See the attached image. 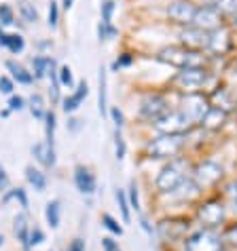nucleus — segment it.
<instances>
[{"label":"nucleus","instance_id":"1","mask_svg":"<svg viewBox=\"0 0 237 251\" xmlns=\"http://www.w3.org/2000/svg\"><path fill=\"white\" fill-rule=\"evenodd\" d=\"M229 220V207L222 201V197H207L199 201L195 207V222L201 228H212V230H222L227 226Z\"/></svg>","mask_w":237,"mask_h":251},{"label":"nucleus","instance_id":"2","mask_svg":"<svg viewBox=\"0 0 237 251\" xmlns=\"http://www.w3.org/2000/svg\"><path fill=\"white\" fill-rule=\"evenodd\" d=\"M189 177H191L189 160L178 156L174 160H167V165H163V169L159 171V176L155 179V188L159 194H170L176 190V188L182 186Z\"/></svg>","mask_w":237,"mask_h":251},{"label":"nucleus","instance_id":"3","mask_svg":"<svg viewBox=\"0 0 237 251\" xmlns=\"http://www.w3.org/2000/svg\"><path fill=\"white\" fill-rule=\"evenodd\" d=\"M225 239L220 230L212 228H193L180 245V251H225Z\"/></svg>","mask_w":237,"mask_h":251},{"label":"nucleus","instance_id":"4","mask_svg":"<svg viewBox=\"0 0 237 251\" xmlns=\"http://www.w3.org/2000/svg\"><path fill=\"white\" fill-rule=\"evenodd\" d=\"M191 222L186 218H176V215H170V218H163L155 224V234L157 239L163 243V245H182V241L186 239V234L191 232Z\"/></svg>","mask_w":237,"mask_h":251},{"label":"nucleus","instance_id":"5","mask_svg":"<svg viewBox=\"0 0 237 251\" xmlns=\"http://www.w3.org/2000/svg\"><path fill=\"white\" fill-rule=\"evenodd\" d=\"M186 144L184 135H159L146 144V156L155 160H174Z\"/></svg>","mask_w":237,"mask_h":251},{"label":"nucleus","instance_id":"6","mask_svg":"<svg viewBox=\"0 0 237 251\" xmlns=\"http://www.w3.org/2000/svg\"><path fill=\"white\" fill-rule=\"evenodd\" d=\"M191 177H193V182L201 188V192H206V190H212V188H216L222 182L225 169H222L220 163H216L212 158H206L191 169Z\"/></svg>","mask_w":237,"mask_h":251},{"label":"nucleus","instance_id":"7","mask_svg":"<svg viewBox=\"0 0 237 251\" xmlns=\"http://www.w3.org/2000/svg\"><path fill=\"white\" fill-rule=\"evenodd\" d=\"M161 61L170 66H176L180 70L184 68H201L206 64V57L197 51H189V49H182V47H165L159 51L157 55Z\"/></svg>","mask_w":237,"mask_h":251},{"label":"nucleus","instance_id":"8","mask_svg":"<svg viewBox=\"0 0 237 251\" xmlns=\"http://www.w3.org/2000/svg\"><path fill=\"white\" fill-rule=\"evenodd\" d=\"M191 127L193 121L182 110H170L163 118L155 123V129L161 131V135H184L186 131H191Z\"/></svg>","mask_w":237,"mask_h":251},{"label":"nucleus","instance_id":"9","mask_svg":"<svg viewBox=\"0 0 237 251\" xmlns=\"http://www.w3.org/2000/svg\"><path fill=\"white\" fill-rule=\"evenodd\" d=\"M220 24H222V13L216 6L212 4L197 6V13H195V19H193L195 27H199L204 32H214V30H220Z\"/></svg>","mask_w":237,"mask_h":251},{"label":"nucleus","instance_id":"10","mask_svg":"<svg viewBox=\"0 0 237 251\" xmlns=\"http://www.w3.org/2000/svg\"><path fill=\"white\" fill-rule=\"evenodd\" d=\"M207 80V72L204 68H184L174 76V82L182 89V91H197L199 87H204Z\"/></svg>","mask_w":237,"mask_h":251},{"label":"nucleus","instance_id":"11","mask_svg":"<svg viewBox=\"0 0 237 251\" xmlns=\"http://www.w3.org/2000/svg\"><path fill=\"white\" fill-rule=\"evenodd\" d=\"M167 112H170V106H167V100L161 95L144 97V101L140 106V116L144 121H150V123H157L159 118H163Z\"/></svg>","mask_w":237,"mask_h":251},{"label":"nucleus","instance_id":"12","mask_svg":"<svg viewBox=\"0 0 237 251\" xmlns=\"http://www.w3.org/2000/svg\"><path fill=\"white\" fill-rule=\"evenodd\" d=\"M195 13H197V6L189 0H176V2L167 6V15L176 24H193Z\"/></svg>","mask_w":237,"mask_h":251},{"label":"nucleus","instance_id":"13","mask_svg":"<svg viewBox=\"0 0 237 251\" xmlns=\"http://www.w3.org/2000/svg\"><path fill=\"white\" fill-rule=\"evenodd\" d=\"M207 110H210V106H207L201 95H186L182 100V112L189 116L193 123H199Z\"/></svg>","mask_w":237,"mask_h":251},{"label":"nucleus","instance_id":"14","mask_svg":"<svg viewBox=\"0 0 237 251\" xmlns=\"http://www.w3.org/2000/svg\"><path fill=\"white\" fill-rule=\"evenodd\" d=\"M74 184H76V190L81 194H93L95 188H97L95 176L83 165H76V169H74Z\"/></svg>","mask_w":237,"mask_h":251},{"label":"nucleus","instance_id":"15","mask_svg":"<svg viewBox=\"0 0 237 251\" xmlns=\"http://www.w3.org/2000/svg\"><path fill=\"white\" fill-rule=\"evenodd\" d=\"M180 36H182V43L186 47L195 49V51L210 45V32H204V30H199V27H189V30H184Z\"/></svg>","mask_w":237,"mask_h":251},{"label":"nucleus","instance_id":"16","mask_svg":"<svg viewBox=\"0 0 237 251\" xmlns=\"http://www.w3.org/2000/svg\"><path fill=\"white\" fill-rule=\"evenodd\" d=\"M225 121H227V112H225V110L210 108L199 123H201V127H206V129H210V131H216V129H220L222 125H225Z\"/></svg>","mask_w":237,"mask_h":251},{"label":"nucleus","instance_id":"17","mask_svg":"<svg viewBox=\"0 0 237 251\" xmlns=\"http://www.w3.org/2000/svg\"><path fill=\"white\" fill-rule=\"evenodd\" d=\"M87 93H89L87 82H85V80L79 82V87H76V91H74L72 95H68L66 100H64V106H61V108H64V112H66V114H68V112H74V110L81 106V101L87 97Z\"/></svg>","mask_w":237,"mask_h":251},{"label":"nucleus","instance_id":"18","mask_svg":"<svg viewBox=\"0 0 237 251\" xmlns=\"http://www.w3.org/2000/svg\"><path fill=\"white\" fill-rule=\"evenodd\" d=\"M32 154L36 156V160L40 165H45V167H53L55 165V150H53L51 144L40 142L36 146H32Z\"/></svg>","mask_w":237,"mask_h":251},{"label":"nucleus","instance_id":"19","mask_svg":"<svg viewBox=\"0 0 237 251\" xmlns=\"http://www.w3.org/2000/svg\"><path fill=\"white\" fill-rule=\"evenodd\" d=\"M15 236L24 245V251H30V241H28L30 239V226H28V218L24 213L15 218Z\"/></svg>","mask_w":237,"mask_h":251},{"label":"nucleus","instance_id":"20","mask_svg":"<svg viewBox=\"0 0 237 251\" xmlns=\"http://www.w3.org/2000/svg\"><path fill=\"white\" fill-rule=\"evenodd\" d=\"M26 179L30 182V186L36 192H45V188H47V176L40 169H34L32 165L26 167Z\"/></svg>","mask_w":237,"mask_h":251},{"label":"nucleus","instance_id":"21","mask_svg":"<svg viewBox=\"0 0 237 251\" xmlns=\"http://www.w3.org/2000/svg\"><path fill=\"white\" fill-rule=\"evenodd\" d=\"M45 218H47V224L51 226L53 230L59 226V220H61V203L58 199L49 201L47 207H45Z\"/></svg>","mask_w":237,"mask_h":251},{"label":"nucleus","instance_id":"22","mask_svg":"<svg viewBox=\"0 0 237 251\" xmlns=\"http://www.w3.org/2000/svg\"><path fill=\"white\" fill-rule=\"evenodd\" d=\"M106 68H100V91H97V108L100 114L106 116V106H108V95H106Z\"/></svg>","mask_w":237,"mask_h":251},{"label":"nucleus","instance_id":"23","mask_svg":"<svg viewBox=\"0 0 237 251\" xmlns=\"http://www.w3.org/2000/svg\"><path fill=\"white\" fill-rule=\"evenodd\" d=\"M222 201L227 203L229 211L237 213V179H233V182H229L225 188H222Z\"/></svg>","mask_w":237,"mask_h":251},{"label":"nucleus","instance_id":"24","mask_svg":"<svg viewBox=\"0 0 237 251\" xmlns=\"http://www.w3.org/2000/svg\"><path fill=\"white\" fill-rule=\"evenodd\" d=\"M220 232H222V239H225L227 249L237 251V220L235 222H227V226L222 228Z\"/></svg>","mask_w":237,"mask_h":251},{"label":"nucleus","instance_id":"25","mask_svg":"<svg viewBox=\"0 0 237 251\" xmlns=\"http://www.w3.org/2000/svg\"><path fill=\"white\" fill-rule=\"evenodd\" d=\"M115 199H117V205H118V209H121V218H123V222H125V224H129V222H131V207H129L127 192L118 188V190L115 192Z\"/></svg>","mask_w":237,"mask_h":251},{"label":"nucleus","instance_id":"26","mask_svg":"<svg viewBox=\"0 0 237 251\" xmlns=\"http://www.w3.org/2000/svg\"><path fill=\"white\" fill-rule=\"evenodd\" d=\"M227 45H229V34L225 30L210 32V45H207V49H212V51H225Z\"/></svg>","mask_w":237,"mask_h":251},{"label":"nucleus","instance_id":"27","mask_svg":"<svg viewBox=\"0 0 237 251\" xmlns=\"http://www.w3.org/2000/svg\"><path fill=\"white\" fill-rule=\"evenodd\" d=\"M6 68L11 70L13 78H15L17 82H22V85H30V82H32V74H30V72H26V68L17 66L15 61H6Z\"/></svg>","mask_w":237,"mask_h":251},{"label":"nucleus","instance_id":"28","mask_svg":"<svg viewBox=\"0 0 237 251\" xmlns=\"http://www.w3.org/2000/svg\"><path fill=\"white\" fill-rule=\"evenodd\" d=\"M125 192H127L131 211H136L138 215H140V213H142V203H140V190H138V184H136V182H129V188H127Z\"/></svg>","mask_w":237,"mask_h":251},{"label":"nucleus","instance_id":"29","mask_svg":"<svg viewBox=\"0 0 237 251\" xmlns=\"http://www.w3.org/2000/svg\"><path fill=\"white\" fill-rule=\"evenodd\" d=\"M100 222H102V226L106 228L113 236H123V226L118 224V220H117V218H113L110 213H102Z\"/></svg>","mask_w":237,"mask_h":251},{"label":"nucleus","instance_id":"30","mask_svg":"<svg viewBox=\"0 0 237 251\" xmlns=\"http://www.w3.org/2000/svg\"><path fill=\"white\" fill-rule=\"evenodd\" d=\"M49 66H51V57H34L32 59V68H34V78H43V76L49 74Z\"/></svg>","mask_w":237,"mask_h":251},{"label":"nucleus","instance_id":"31","mask_svg":"<svg viewBox=\"0 0 237 251\" xmlns=\"http://www.w3.org/2000/svg\"><path fill=\"white\" fill-rule=\"evenodd\" d=\"M19 13H22V17L26 19L28 24H34V22H38V11L34 9V4L30 2H19Z\"/></svg>","mask_w":237,"mask_h":251},{"label":"nucleus","instance_id":"32","mask_svg":"<svg viewBox=\"0 0 237 251\" xmlns=\"http://www.w3.org/2000/svg\"><path fill=\"white\" fill-rule=\"evenodd\" d=\"M45 135H47V144L53 146V137H55V112L45 114Z\"/></svg>","mask_w":237,"mask_h":251},{"label":"nucleus","instance_id":"33","mask_svg":"<svg viewBox=\"0 0 237 251\" xmlns=\"http://www.w3.org/2000/svg\"><path fill=\"white\" fill-rule=\"evenodd\" d=\"M30 110H32V114L36 116V118H45V103H43V97H40L38 93H34L30 97Z\"/></svg>","mask_w":237,"mask_h":251},{"label":"nucleus","instance_id":"34","mask_svg":"<svg viewBox=\"0 0 237 251\" xmlns=\"http://www.w3.org/2000/svg\"><path fill=\"white\" fill-rule=\"evenodd\" d=\"M115 154H117V160H123L125 154H127V146H125V139L121 135V129L115 131Z\"/></svg>","mask_w":237,"mask_h":251},{"label":"nucleus","instance_id":"35","mask_svg":"<svg viewBox=\"0 0 237 251\" xmlns=\"http://www.w3.org/2000/svg\"><path fill=\"white\" fill-rule=\"evenodd\" d=\"M97 36H100V40L115 38V36H117V27H115L113 24H104V22H100V25H97Z\"/></svg>","mask_w":237,"mask_h":251},{"label":"nucleus","instance_id":"36","mask_svg":"<svg viewBox=\"0 0 237 251\" xmlns=\"http://www.w3.org/2000/svg\"><path fill=\"white\" fill-rule=\"evenodd\" d=\"M212 6H216L220 13H237V0H214Z\"/></svg>","mask_w":237,"mask_h":251},{"label":"nucleus","instance_id":"37","mask_svg":"<svg viewBox=\"0 0 237 251\" xmlns=\"http://www.w3.org/2000/svg\"><path fill=\"white\" fill-rule=\"evenodd\" d=\"M0 24L2 25L15 24V15H13V9L9 4H0Z\"/></svg>","mask_w":237,"mask_h":251},{"label":"nucleus","instance_id":"38","mask_svg":"<svg viewBox=\"0 0 237 251\" xmlns=\"http://www.w3.org/2000/svg\"><path fill=\"white\" fill-rule=\"evenodd\" d=\"M28 241H30V249L43 245V243H45V232L40 228L34 226V228H30V239H28Z\"/></svg>","mask_w":237,"mask_h":251},{"label":"nucleus","instance_id":"39","mask_svg":"<svg viewBox=\"0 0 237 251\" xmlns=\"http://www.w3.org/2000/svg\"><path fill=\"white\" fill-rule=\"evenodd\" d=\"M113 13H115V2L113 0H104V4H102V22L104 24H113Z\"/></svg>","mask_w":237,"mask_h":251},{"label":"nucleus","instance_id":"40","mask_svg":"<svg viewBox=\"0 0 237 251\" xmlns=\"http://www.w3.org/2000/svg\"><path fill=\"white\" fill-rule=\"evenodd\" d=\"M58 74H59V85H64V87H68V89L74 85V80H72V70L68 68V66H61Z\"/></svg>","mask_w":237,"mask_h":251},{"label":"nucleus","instance_id":"41","mask_svg":"<svg viewBox=\"0 0 237 251\" xmlns=\"http://www.w3.org/2000/svg\"><path fill=\"white\" fill-rule=\"evenodd\" d=\"M24 47H26V43H24V38L19 36V34H13V36H9V47H6V49H11L13 53H22Z\"/></svg>","mask_w":237,"mask_h":251},{"label":"nucleus","instance_id":"42","mask_svg":"<svg viewBox=\"0 0 237 251\" xmlns=\"http://www.w3.org/2000/svg\"><path fill=\"white\" fill-rule=\"evenodd\" d=\"M58 22H59V9H58V2L51 0V2H49V25L55 27Z\"/></svg>","mask_w":237,"mask_h":251},{"label":"nucleus","instance_id":"43","mask_svg":"<svg viewBox=\"0 0 237 251\" xmlns=\"http://www.w3.org/2000/svg\"><path fill=\"white\" fill-rule=\"evenodd\" d=\"M102 249L104 251H121L118 241H115L113 236H102Z\"/></svg>","mask_w":237,"mask_h":251},{"label":"nucleus","instance_id":"44","mask_svg":"<svg viewBox=\"0 0 237 251\" xmlns=\"http://www.w3.org/2000/svg\"><path fill=\"white\" fill-rule=\"evenodd\" d=\"M15 199L19 201V205H22L24 211H28V207H30V203H28V194H26L24 188H17V190H15Z\"/></svg>","mask_w":237,"mask_h":251},{"label":"nucleus","instance_id":"45","mask_svg":"<svg viewBox=\"0 0 237 251\" xmlns=\"http://www.w3.org/2000/svg\"><path fill=\"white\" fill-rule=\"evenodd\" d=\"M131 61H134V57H131L129 53H123L121 57H118L117 61H115V66H113V70H118V68H125V66H129Z\"/></svg>","mask_w":237,"mask_h":251},{"label":"nucleus","instance_id":"46","mask_svg":"<svg viewBox=\"0 0 237 251\" xmlns=\"http://www.w3.org/2000/svg\"><path fill=\"white\" fill-rule=\"evenodd\" d=\"M0 91L6 93V95H11L13 93V80L6 78V76H0Z\"/></svg>","mask_w":237,"mask_h":251},{"label":"nucleus","instance_id":"47","mask_svg":"<svg viewBox=\"0 0 237 251\" xmlns=\"http://www.w3.org/2000/svg\"><path fill=\"white\" fill-rule=\"evenodd\" d=\"M110 116H113V121H115V125H117V129H121L123 125H125V118H123V112L118 108H113L110 110Z\"/></svg>","mask_w":237,"mask_h":251},{"label":"nucleus","instance_id":"48","mask_svg":"<svg viewBox=\"0 0 237 251\" xmlns=\"http://www.w3.org/2000/svg\"><path fill=\"white\" fill-rule=\"evenodd\" d=\"M140 228H142V230H144V232L148 234V236L155 234V226H152L150 222H148V218H144L142 213H140Z\"/></svg>","mask_w":237,"mask_h":251},{"label":"nucleus","instance_id":"49","mask_svg":"<svg viewBox=\"0 0 237 251\" xmlns=\"http://www.w3.org/2000/svg\"><path fill=\"white\" fill-rule=\"evenodd\" d=\"M24 103H26V101H24L19 95H13L11 100H9V108H11V110H22Z\"/></svg>","mask_w":237,"mask_h":251},{"label":"nucleus","instance_id":"50","mask_svg":"<svg viewBox=\"0 0 237 251\" xmlns=\"http://www.w3.org/2000/svg\"><path fill=\"white\" fill-rule=\"evenodd\" d=\"M85 249H87V247H85V241H83V239H74L70 245H68L66 251H85Z\"/></svg>","mask_w":237,"mask_h":251},{"label":"nucleus","instance_id":"51","mask_svg":"<svg viewBox=\"0 0 237 251\" xmlns=\"http://www.w3.org/2000/svg\"><path fill=\"white\" fill-rule=\"evenodd\" d=\"M6 188H9V177H6L2 165H0V192H6Z\"/></svg>","mask_w":237,"mask_h":251},{"label":"nucleus","instance_id":"52","mask_svg":"<svg viewBox=\"0 0 237 251\" xmlns=\"http://www.w3.org/2000/svg\"><path fill=\"white\" fill-rule=\"evenodd\" d=\"M0 45H2V47H9V34H2V32H0Z\"/></svg>","mask_w":237,"mask_h":251},{"label":"nucleus","instance_id":"53","mask_svg":"<svg viewBox=\"0 0 237 251\" xmlns=\"http://www.w3.org/2000/svg\"><path fill=\"white\" fill-rule=\"evenodd\" d=\"M72 2H74V0H61V4H64V9H70Z\"/></svg>","mask_w":237,"mask_h":251},{"label":"nucleus","instance_id":"54","mask_svg":"<svg viewBox=\"0 0 237 251\" xmlns=\"http://www.w3.org/2000/svg\"><path fill=\"white\" fill-rule=\"evenodd\" d=\"M70 123H72V125H70V129H72V131L79 129V123H81V121H76V118H74V121H70Z\"/></svg>","mask_w":237,"mask_h":251},{"label":"nucleus","instance_id":"55","mask_svg":"<svg viewBox=\"0 0 237 251\" xmlns=\"http://www.w3.org/2000/svg\"><path fill=\"white\" fill-rule=\"evenodd\" d=\"M2 243H4V236H2V234H0V247H2Z\"/></svg>","mask_w":237,"mask_h":251},{"label":"nucleus","instance_id":"56","mask_svg":"<svg viewBox=\"0 0 237 251\" xmlns=\"http://www.w3.org/2000/svg\"><path fill=\"white\" fill-rule=\"evenodd\" d=\"M204 2H207V4H212V2H214V0H204Z\"/></svg>","mask_w":237,"mask_h":251},{"label":"nucleus","instance_id":"57","mask_svg":"<svg viewBox=\"0 0 237 251\" xmlns=\"http://www.w3.org/2000/svg\"><path fill=\"white\" fill-rule=\"evenodd\" d=\"M235 25H237V15H235Z\"/></svg>","mask_w":237,"mask_h":251},{"label":"nucleus","instance_id":"58","mask_svg":"<svg viewBox=\"0 0 237 251\" xmlns=\"http://www.w3.org/2000/svg\"><path fill=\"white\" fill-rule=\"evenodd\" d=\"M225 251H231V249H225Z\"/></svg>","mask_w":237,"mask_h":251},{"label":"nucleus","instance_id":"59","mask_svg":"<svg viewBox=\"0 0 237 251\" xmlns=\"http://www.w3.org/2000/svg\"><path fill=\"white\" fill-rule=\"evenodd\" d=\"M49 251H53V249H49Z\"/></svg>","mask_w":237,"mask_h":251}]
</instances>
